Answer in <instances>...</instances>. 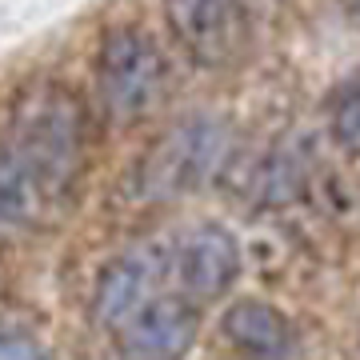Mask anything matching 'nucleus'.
<instances>
[{
	"mask_svg": "<svg viewBox=\"0 0 360 360\" xmlns=\"http://www.w3.org/2000/svg\"><path fill=\"white\" fill-rule=\"evenodd\" d=\"M165 20L180 49L205 68L236 65L252 40L240 0H165Z\"/></svg>",
	"mask_w": 360,
	"mask_h": 360,
	"instance_id": "4",
	"label": "nucleus"
},
{
	"mask_svg": "<svg viewBox=\"0 0 360 360\" xmlns=\"http://www.w3.org/2000/svg\"><path fill=\"white\" fill-rule=\"evenodd\" d=\"M96 101L116 124L136 120L156 104L165 84V56L141 28H108L96 49Z\"/></svg>",
	"mask_w": 360,
	"mask_h": 360,
	"instance_id": "3",
	"label": "nucleus"
},
{
	"mask_svg": "<svg viewBox=\"0 0 360 360\" xmlns=\"http://www.w3.org/2000/svg\"><path fill=\"white\" fill-rule=\"evenodd\" d=\"M252 188L260 200L269 205H284L288 196L300 188V160L296 156H284V153H272L260 160V176H252Z\"/></svg>",
	"mask_w": 360,
	"mask_h": 360,
	"instance_id": "11",
	"label": "nucleus"
},
{
	"mask_svg": "<svg viewBox=\"0 0 360 360\" xmlns=\"http://www.w3.org/2000/svg\"><path fill=\"white\" fill-rule=\"evenodd\" d=\"M200 333V312L188 296L156 292L116 328V348L124 360H184Z\"/></svg>",
	"mask_w": 360,
	"mask_h": 360,
	"instance_id": "5",
	"label": "nucleus"
},
{
	"mask_svg": "<svg viewBox=\"0 0 360 360\" xmlns=\"http://www.w3.org/2000/svg\"><path fill=\"white\" fill-rule=\"evenodd\" d=\"M52 208L44 200V193L37 188L32 172L25 168V160L8 148V141L0 136V217L13 224H37L44 220Z\"/></svg>",
	"mask_w": 360,
	"mask_h": 360,
	"instance_id": "9",
	"label": "nucleus"
},
{
	"mask_svg": "<svg viewBox=\"0 0 360 360\" xmlns=\"http://www.w3.org/2000/svg\"><path fill=\"white\" fill-rule=\"evenodd\" d=\"M328 132L340 153L360 156V77H352L348 84L333 92L328 101Z\"/></svg>",
	"mask_w": 360,
	"mask_h": 360,
	"instance_id": "10",
	"label": "nucleus"
},
{
	"mask_svg": "<svg viewBox=\"0 0 360 360\" xmlns=\"http://www.w3.org/2000/svg\"><path fill=\"white\" fill-rule=\"evenodd\" d=\"M0 360H52V356L32 333L13 328V324H0Z\"/></svg>",
	"mask_w": 360,
	"mask_h": 360,
	"instance_id": "12",
	"label": "nucleus"
},
{
	"mask_svg": "<svg viewBox=\"0 0 360 360\" xmlns=\"http://www.w3.org/2000/svg\"><path fill=\"white\" fill-rule=\"evenodd\" d=\"M168 260L172 257L160 240H141V245L124 248L120 257H112L92 292V321H101L108 333H116L141 304H148L160 292Z\"/></svg>",
	"mask_w": 360,
	"mask_h": 360,
	"instance_id": "6",
	"label": "nucleus"
},
{
	"mask_svg": "<svg viewBox=\"0 0 360 360\" xmlns=\"http://www.w3.org/2000/svg\"><path fill=\"white\" fill-rule=\"evenodd\" d=\"M172 264H176V281L184 296L193 304H208L236 284L245 260H240V240L224 224H200L180 240Z\"/></svg>",
	"mask_w": 360,
	"mask_h": 360,
	"instance_id": "7",
	"label": "nucleus"
},
{
	"mask_svg": "<svg viewBox=\"0 0 360 360\" xmlns=\"http://www.w3.org/2000/svg\"><path fill=\"white\" fill-rule=\"evenodd\" d=\"M220 333L236 352H245L252 360H288L296 352L292 321L276 304L257 300V296L232 300L220 316Z\"/></svg>",
	"mask_w": 360,
	"mask_h": 360,
	"instance_id": "8",
	"label": "nucleus"
},
{
	"mask_svg": "<svg viewBox=\"0 0 360 360\" xmlns=\"http://www.w3.org/2000/svg\"><path fill=\"white\" fill-rule=\"evenodd\" d=\"M229 153V129L217 116H188L141 156L132 188L141 200H172L200 188Z\"/></svg>",
	"mask_w": 360,
	"mask_h": 360,
	"instance_id": "2",
	"label": "nucleus"
},
{
	"mask_svg": "<svg viewBox=\"0 0 360 360\" xmlns=\"http://www.w3.org/2000/svg\"><path fill=\"white\" fill-rule=\"evenodd\" d=\"M4 141L25 160L49 208H60L77 193L89 156V116L68 89L37 84L32 92H25L16 101Z\"/></svg>",
	"mask_w": 360,
	"mask_h": 360,
	"instance_id": "1",
	"label": "nucleus"
},
{
	"mask_svg": "<svg viewBox=\"0 0 360 360\" xmlns=\"http://www.w3.org/2000/svg\"><path fill=\"white\" fill-rule=\"evenodd\" d=\"M340 13L348 16V25L360 28V0H340Z\"/></svg>",
	"mask_w": 360,
	"mask_h": 360,
	"instance_id": "13",
	"label": "nucleus"
}]
</instances>
